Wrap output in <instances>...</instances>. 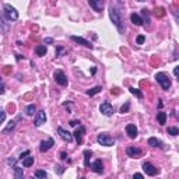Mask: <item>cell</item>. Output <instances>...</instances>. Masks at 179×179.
Listing matches in <instances>:
<instances>
[{"label": "cell", "mask_w": 179, "mask_h": 179, "mask_svg": "<svg viewBox=\"0 0 179 179\" xmlns=\"http://www.w3.org/2000/svg\"><path fill=\"white\" fill-rule=\"evenodd\" d=\"M97 140H98V143L101 146H105V147H112L115 144V139L112 136L108 134V133H99Z\"/></svg>", "instance_id": "cell-2"}, {"label": "cell", "mask_w": 179, "mask_h": 179, "mask_svg": "<svg viewBox=\"0 0 179 179\" xmlns=\"http://www.w3.org/2000/svg\"><path fill=\"white\" fill-rule=\"evenodd\" d=\"M55 171H58V174H59V175H62V174H63V171H65V168H63L62 165H56Z\"/></svg>", "instance_id": "cell-33"}, {"label": "cell", "mask_w": 179, "mask_h": 179, "mask_svg": "<svg viewBox=\"0 0 179 179\" xmlns=\"http://www.w3.org/2000/svg\"><path fill=\"white\" fill-rule=\"evenodd\" d=\"M62 51H63V48H58V52H56V56H58V58L60 56V52Z\"/></svg>", "instance_id": "cell-43"}, {"label": "cell", "mask_w": 179, "mask_h": 179, "mask_svg": "<svg viewBox=\"0 0 179 179\" xmlns=\"http://www.w3.org/2000/svg\"><path fill=\"white\" fill-rule=\"evenodd\" d=\"M101 90H102V87H101V85H97V87L91 88V90H88V91H87V95L92 97V95H95V94H98V92H101Z\"/></svg>", "instance_id": "cell-25"}, {"label": "cell", "mask_w": 179, "mask_h": 179, "mask_svg": "<svg viewBox=\"0 0 179 179\" xmlns=\"http://www.w3.org/2000/svg\"><path fill=\"white\" fill-rule=\"evenodd\" d=\"M168 134H172V136H178L179 134V129L178 128H168Z\"/></svg>", "instance_id": "cell-30"}, {"label": "cell", "mask_w": 179, "mask_h": 179, "mask_svg": "<svg viewBox=\"0 0 179 179\" xmlns=\"http://www.w3.org/2000/svg\"><path fill=\"white\" fill-rule=\"evenodd\" d=\"M73 134H74V137H76V141L78 143V144H81V143H83V136L85 134V128L81 126V124H78V128L76 129V132H74Z\"/></svg>", "instance_id": "cell-11"}, {"label": "cell", "mask_w": 179, "mask_h": 179, "mask_svg": "<svg viewBox=\"0 0 179 179\" xmlns=\"http://www.w3.org/2000/svg\"><path fill=\"white\" fill-rule=\"evenodd\" d=\"M130 20H132V22L134 24V25H143V20H141V17H140L139 14H136V13H133L132 15H130Z\"/></svg>", "instance_id": "cell-18"}, {"label": "cell", "mask_w": 179, "mask_h": 179, "mask_svg": "<svg viewBox=\"0 0 179 179\" xmlns=\"http://www.w3.org/2000/svg\"><path fill=\"white\" fill-rule=\"evenodd\" d=\"M178 116H179V115H178Z\"/></svg>", "instance_id": "cell-48"}, {"label": "cell", "mask_w": 179, "mask_h": 179, "mask_svg": "<svg viewBox=\"0 0 179 179\" xmlns=\"http://www.w3.org/2000/svg\"><path fill=\"white\" fill-rule=\"evenodd\" d=\"M126 154L132 158H139V155H141V150L137 147H128L126 148Z\"/></svg>", "instance_id": "cell-14"}, {"label": "cell", "mask_w": 179, "mask_h": 179, "mask_svg": "<svg viewBox=\"0 0 179 179\" xmlns=\"http://www.w3.org/2000/svg\"><path fill=\"white\" fill-rule=\"evenodd\" d=\"M148 146L157 147V148H162V147H164V143L161 141V140H158L157 137H150V139H148Z\"/></svg>", "instance_id": "cell-17"}, {"label": "cell", "mask_w": 179, "mask_h": 179, "mask_svg": "<svg viewBox=\"0 0 179 179\" xmlns=\"http://www.w3.org/2000/svg\"><path fill=\"white\" fill-rule=\"evenodd\" d=\"M29 154H31V153H29V150H27V151H24V153H21V154H20V160H24L25 157H28Z\"/></svg>", "instance_id": "cell-34"}, {"label": "cell", "mask_w": 179, "mask_h": 179, "mask_svg": "<svg viewBox=\"0 0 179 179\" xmlns=\"http://www.w3.org/2000/svg\"><path fill=\"white\" fill-rule=\"evenodd\" d=\"M48 174L45 171H42V169H38V171H35V178H46Z\"/></svg>", "instance_id": "cell-29"}, {"label": "cell", "mask_w": 179, "mask_h": 179, "mask_svg": "<svg viewBox=\"0 0 179 179\" xmlns=\"http://www.w3.org/2000/svg\"><path fill=\"white\" fill-rule=\"evenodd\" d=\"M129 91L132 92L133 95H136V97H137V98H143V92L140 91L139 88H134V87H130L129 88Z\"/></svg>", "instance_id": "cell-26"}, {"label": "cell", "mask_w": 179, "mask_h": 179, "mask_svg": "<svg viewBox=\"0 0 179 179\" xmlns=\"http://www.w3.org/2000/svg\"><path fill=\"white\" fill-rule=\"evenodd\" d=\"M109 17H111V21L113 22V25L118 28V31L121 34L124 32V27H123V22H122V18H121V13L118 10L116 7L111 6L109 8Z\"/></svg>", "instance_id": "cell-1"}, {"label": "cell", "mask_w": 179, "mask_h": 179, "mask_svg": "<svg viewBox=\"0 0 179 179\" xmlns=\"http://www.w3.org/2000/svg\"><path fill=\"white\" fill-rule=\"evenodd\" d=\"M91 155H92L91 151H88V150L84 151V167H85V168L91 167V165H90V160H91Z\"/></svg>", "instance_id": "cell-21"}, {"label": "cell", "mask_w": 179, "mask_h": 179, "mask_svg": "<svg viewBox=\"0 0 179 179\" xmlns=\"http://www.w3.org/2000/svg\"><path fill=\"white\" fill-rule=\"evenodd\" d=\"M121 2H123V0H121Z\"/></svg>", "instance_id": "cell-47"}, {"label": "cell", "mask_w": 179, "mask_h": 179, "mask_svg": "<svg viewBox=\"0 0 179 179\" xmlns=\"http://www.w3.org/2000/svg\"><path fill=\"white\" fill-rule=\"evenodd\" d=\"M70 126H73V128H76V126H77V124H80V122H78V121H70Z\"/></svg>", "instance_id": "cell-38"}, {"label": "cell", "mask_w": 179, "mask_h": 179, "mask_svg": "<svg viewBox=\"0 0 179 179\" xmlns=\"http://www.w3.org/2000/svg\"><path fill=\"white\" fill-rule=\"evenodd\" d=\"M174 74H175V77H178L179 78V66L174 67Z\"/></svg>", "instance_id": "cell-37"}, {"label": "cell", "mask_w": 179, "mask_h": 179, "mask_svg": "<svg viewBox=\"0 0 179 179\" xmlns=\"http://www.w3.org/2000/svg\"><path fill=\"white\" fill-rule=\"evenodd\" d=\"M139 2H146V0H139Z\"/></svg>", "instance_id": "cell-46"}, {"label": "cell", "mask_w": 179, "mask_h": 179, "mask_svg": "<svg viewBox=\"0 0 179 179\" xmlns=\"http://www.w3.org/2000/svg\"><path fill=\"white\" fill-rule=\"evenodd\" d=\"M32 164H34V157H31V155H28V157H25L22 160V167H25V168L31 167Z\"/></svg>", "instance_id": "cell-24"}, {"label": "cell", "mask_w": 179, "mask_h": 179, "mask_svg": "<svg viewBox=\"0 0 179 179\" xmlns=\"http://www.w3.org/2000/svg\"><path fill=\"white\" fill-rule=\"evenodd\" d=\"M155 15H158V17H164L165 15V8L164 7L155 8Z\"/></svg>", "instance_id": "cell-31"}, {"label": "cell", "mask_w": 179, "mask_h": 179, "mask_svg": "<svg viewBox=\"0 0 179 179\" xmlns=\"http://www.w3.org/2000/svg\"><path fill=\"white\" fill-rule=\"evenodd\" d=\"M14 168V176H15V179H22L24 178V172H22V168H20V167H13Z\"/></svg>", "instance_id": "cell-22"}, {"label": "cell", "mask_w": 179, "mask_h": 179, "mask_svg": "<svg viewBox=\"0 0 179 179\" xmlns=\"http://www.w3.org/2000/svg\"><path fill=\"white\" fill-rule=\"evenodd\" d=\"M53 146H55V140L52 139V137H49V139L44 140V141H41L39 150H41V153H46V151H48V150H51Z\"/></svg>", "instance_id": "cell-7"}, {"label": "cell", "mask_w": 179, "mask_h": 179, "mask_svg": "<svg viewBox=\"0 0 179 179\" xmlns=\"http://www.w3.org/2000/svg\"><path fill=\"white\" fill-rule=\"evenodd\" d=\"M143 171L146 172L147 175H150V176H154V175H157L158 172V168H155L153 164H150V162H144L143 164Z\"/></svg>", "instance_id": "cell-8"}, {"label": "cell", "mask_w": 179, "mask_h": 179, "mask_svg": "<svg viewBox=\"0 0 179 179\" xmlns=\"http://www.w3.org/2000/svg\"><path fill=\"white\" fill-rule=\"evenodd\" d=\"M155 78H157V81L161 84L162 90H168L171 87V80H169V77L165 73H157L155 74Z\"/></svg>", "instance_id": "cell-4"}, {"label": "cell", "mask_w": 179, "mask_h": 179, "mask_svg": "<svg viewBox=\"0 0 179 179\" xmlns=\"http://www.w3.org/2000/svg\"><path fill=\"white\" fill-rule=\"evenodd\" d=\"M105 3H106V0H88V4H90L97 13H101V11L104 10Z\"/></svg>", "instance_id": "cell-6"}, {"label": "cell", "mask_w": 179, "mask_h": 179, "mask_svg": "<svg viewBox=\"0 0 179 179\" xmlns=\"http://www.w3.org/2000/svg\"><path fill=\"white\" fill-rule=\"evenodd\" d=\"M133 178H137V179H141V178H143V175H141V174H134V175H133Z\"/></svg>", "instance_id": "cell-42"}, {"label": "cell", "mask_w": 179, "mask_h": 179, "mask_svg": "<svg viewBox=\"0 0 179 179\" xmlns=\"http://www.w3.org/2000/svg\"><path fill=\"white\" fill-rule=\"evenodd\" d=\"M4 92V83H2V84H0V94H3Z\"/></svg>", "instance_id": "cell-40"}, {"label": "cell", "mask_w": 179, "mask_h": 179, "mask_svg": "<svg viewBox=\"0 0 179 179\" xmlns=\"http://www.w3.org/2000/svg\"><path fill=\"white\" fill-rule=\"evenodd\" d=\"M58 133L60 134V137H62L65 141H67V143L73 141V134H71L70 132H67V130H65L63 128H58Z\"/></svg>", "instance_id": "cell-12"}, {"label": "cell", "mask_w": 179, "mask_h": 179, "mask_svg": "<svg viewBox=\"0 0 179 179\" xmlns=\"http://www.w3.org/2000/svg\"><path fill=\"white\" fill-rule=\"evenodd\" d=\"M14 128H15V122L10 121V122H8L7 126H6V128H4L3 130H2V133H3V134H7V133H8V132H11V130H13Z\"/></svg>", "instance_id": "cell-23"}, {"label": "cell", "mask_w": 179, "mask_h": 179, "mask_svg": "<svg viewBox=\"0 0 179 179\" xmlns=\"http://www.w3.org/2000/svg\"><path fill=\"white\" fill-rule=\"evenodd\" d=\"M45 122H46V113H45V111L37 112V116H35V121H34V126L39 128L41 124H44Z\"/></svg>", "instance_id": "cell-10"}, {"label": "cell", "mask_w": 179, "mask_h": 179, "mask_svg": "<svg viewBox=\"0 0 179 179\" xmlns=\"http://www.w3.org/2000/svg\"><path fill=\"white\" fill-rule=\"evenodd\" d=\"M53 77H55V81L59 85H67V77L62 70H56L53 73Z\"/></svg>", "instance_id": "cell-5"}, {"label": "cell", "mask_w": 179, "mask_h": 179, "mask_svg": "<svg viewBox=\"0 0 179 179\" xmlns=\"http://www.w3.org/2000/svg\"><path fill=\"white\" fill-rule=\"evenodd\" d=\"M71 41H74V42H77V44L83 45V46H85V48H90V49H92L91 42H88L87 39H84V38H81V37H76V35H73V37H71Z\"/></svg>", "instance_id": "cell-15"}, {"label": "cell", "mask_w": 179, "mask_h": 179, "mask_svg": "<svg viewBox=\"0 0 179 179\" xmlns=\"http://www.w3.org/2000/svg\"><path fill=\"white\" fill-rule=\"evenodd\" d=\"M60 158H62V160H66V158H67V154H66V153H60Z\"/></svg>", "instance_id": "cell-41"}, {"label": "cell", "mask_w": 179, "mask_h": 179, "mask_svg": "<svg viewBox=\"0 0 179 179\" xmlns=\"http://www.w3.org/2000/svg\"><path fill=\"white\" fill-rule=\"evenodd\" d=\"M129 109H130V102H129V101H126V102H124L123 105L121 106V113H128Z\"/></svg>", "instance_id": "cell-28"}, {"label": "cell", "mask_w": 179, "mask_h": 179, "mask_svg": "<svg viewBox=\"0 0 179 179\" xmlns=\"http://www.w3.org/2000/svg\"><path fill=\"white\" fill-rule=\"evenodd\" d=\"M0 113H2V116H0V122L3 123V122H4V119H6V112H4V111L2 109V111H0Z\"/></svg>", "instance_id": "cell-36"}, {"label": "cell", "mask_w": 179, "mask_h": 179, "mask_svg": "<svg viewBox=\"0 0 179 179\" xmlns=\"http://www.w3.org/2000/svg\"><path fill=\"white\" fill-rule=\"evenodd\" d=\"M35 111H37V106L34 105V104H31V105H28V106H27V113H28L29 116H32L34 113H37Z\"/></svg>", "instance_id": "cell-27"}, {"label": "cell", "mask_w": 179, "mask_h": 179, "mask_svg": "<svg viewBox=\"0 0 179 179\" xmlns=\"http://www.w3.org/2000/svg\"><path fill=\"white\" fill-rule=\"evenodd\" d=\"M126 134L130 139H136V136H137V128H136L134 124H128L126 126Z\"/></svg>", "instance_id": "cell-16"}, {"label": "cell", "mask_w": 179, "mask_h": 179, "mask_svg": "<svg viewBox=\"0 0 179 179\" xmlns=\"http://www.w3.org/2000/svg\"><path fill=\"white\" fill-rule=\"evenodd\" d=\"M91 73H92V74L97 73V67H92V69H91Z\"/></svg>", "instance_id": "cell-44"}, {"label": "cell", "mask_w": 179, "mask_h": 179, "mask_svg": "<svg viewBox=\"0 0 179 179\" xmlns=\"http://www.w3.org/2000/svg\"><path fill=\"white\" fill-rule=\"evenodd\" d=\"M15 162H17L15 158H8V160H7V164L8 165H13V167H15Z\"/></svg>", "instance_id": "cell-35"}, {"label": "cell", "mask_w": 179, "mask_h": 179, "mask_svg": "<svg viewBox=\"0 0 179 179\" xmlns=\"http://www.w3.org/2000/svg\"><path fill=\"white\" fill-rule=\"evenodd\" d=\"M99 111H101V113H102L104 116H112L113 106L111 105L109 102H104V104H101V106H99Z\"/></svg>", "instance_id": "cell-9"}, {"label": "cell", "mask_w": 179, "mask_h": 179, "mask_svg": "<svg viewBox=\"0 0 179 179\" xmlns=\"http://www.w3.org/2000/svg\"><path fill=\"white\" fill-rule=\"evenodd\" d=\"M15 56H17V60H21V59H22L21 55H15Z\"/></svg>", "instance_id": "cell-45"}, {"label": "cell", "mask_w": 179, "mask_h": 179, "mask_svg": "<svg viewBox=\"0 0 179 179\" xmlns=\"http://www.w3.org/2000/svg\"><path fill=\"white\" fill-rule=\"evenodd\" d=\"M91 171H94V172H97V174H102L104 172V164H102V161L101 160H95L94 162L91 164Z\"/></svg>", "instance_id": "cell-13"}, {"label": "cell", "mask_w": 179, "mask_h": 179, "mask_svg": "<svg viewBox=\"0 0 179 179\" xmlns=\"http://www.w3.org/2000/svg\"><path fill=\"white\" fill-rule=\"evenodd\" d=\"M46 52H48V49L45 45H38V46H35V53H37L38 56H45Z\"/></svg>", "instance_id": "cell-19"}, {"label": "cell", "mask_w": 179, "mask_h": 179, "mask_svg": "<svg viewBox=\"0 0 179 179\" xmlns=\"http://www.w3.org/2000/svg\"><path fill=\"white\" fill-rule=\"evenodd\" d=\"M157 121L160 124H165L167 123V113L162 112V111H160V112L157 113Z\"/></svg>", "instance_id": "cell-20"}, {"label": "cell", "mask_w": 179, "mask_h": 179, "mask_svg": "<svg viewBox=\"0 0 179 179\" xmlns=\"http://www.w3.org/2000/svg\"><path fill=\"white\" fill-rule=\"evenodd\" d=\"M45 44H48V45L53 44V39H52V38H45Z\"/></svg>", "instance_id": "cell-39"}, {"label": "cell", "mask_w": 179, "mask_h": 179, "mask_svg": "<svg viewBox=\"0 0 179 179\" xmlns=\"http://www.w3.org/2000/svg\"><path fill=\"white\" fill-rule=\"evenodd\" d=\"M4 17L10 21H15L18 18V11L15 10L14 7H11L10 4H4Z\"/></svg>", "instance_id": "cell-3"}, {"label": "cell", "mask_w": 179, "mask_h": 179, "mask_svg": "<svg viewBox=\"0 0 179 179\" xmlns=\"http://www.w3.org/2000/svg\"><path fill=\"white\" fill-rule=\"evenodd\" d=\"M144 41H146V37H144V35H139V37L136 38V42H137L139 45L144 44Z\"/></svg>", "instance_id": "cell-32"}]
</instances>
